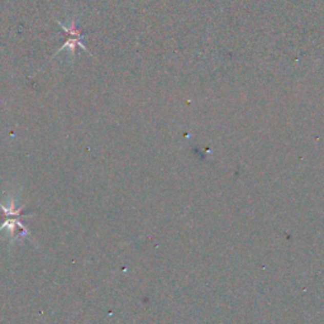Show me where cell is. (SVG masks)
<instances>
[{"label":"cell","instance_id":"obj_1","mask_svg":"<svg viewBox=\"0 0 324 324\" xmlns=\"http://www.w3.org/2000/svg\"><path fill=\"white\" fill-rule=\"evenodd\" d=\"M58 24L61 26V28L64 29L65 32H66L67 34H69V39L65 42V45L62 46V47L60 48V50L57 51V53L62 52V51H69L71 55H74L75 51H76V47H81L84 51H86V52H89L88 48H86V46H84L83 43V39H84V36L80 33L79 29H77L76 27V21H75V18H72L71 22L70 23H61L60 21H57Z\"/></svg>","mask_w":324,"mask_h":324}]
</instances>
